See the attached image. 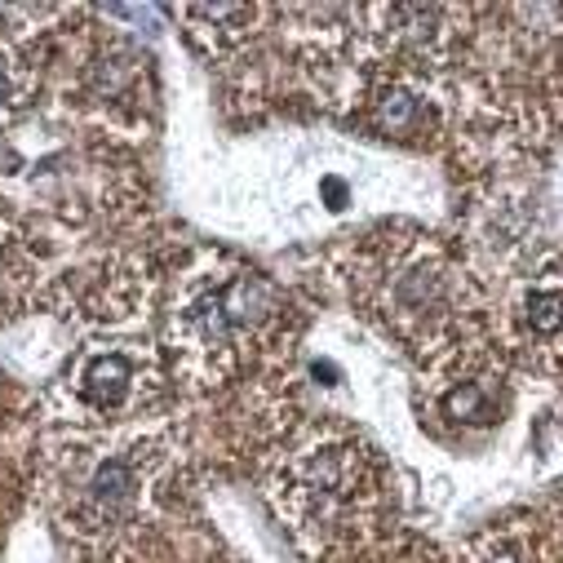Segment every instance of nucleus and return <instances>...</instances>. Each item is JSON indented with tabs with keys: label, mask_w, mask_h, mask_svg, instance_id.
Returning a JSON list of instances; mask_svg holds the SVG:
<instances>
[{
	"label": "nucleus",
	"mask_w": 563,
	"mask_h": 563,
	"mask_svg": "<svg viewBox=\"0 0 563 563\" xmlns=\"http://www.w3.org/2000/svg\"><path fill=\"white\" fill-rule=\"evenodd\" d=\"M373 497L377 488H373L368 453L351 435H338V431L307 435L275 479L279 510L316 545L351 532L355 519H364V510L373 506Z\"/></svg>",
	"instance_id": "1"
},
{
	"label": "nucleus",
	"mask_w": 563,
	"mask_h": 563,
	"mask_svg": "<svg viewBox=\"0 0 563 563\" xmlns=\"http://www.w3.org/2000/svg\"><path fill=\"white\" fill-rule=\"evenodd\" d=\"M279 320V298L253 271L191 275L169 316V338L187 355V364L205 373H222L244 355Z\"/></svg>",
	"instance_id": "2"
},
{
	"label": "nucleus",
	"mask_w": 563,
	"mask_h": 563,
	"mask_svg": "<svg viewBox=\"0 0 563 563\" xmlns=\"http://www.w3.org/2000/svg\"><path fill=\"white\" fill-rule=\"evenodd\" d=\"M36 98V71L19 58L14 45L0 41V129L14 124Z\"/></svg>",
	"instance_id": "6"
},
{
	"label": "nucleus",
	"mask_w": 563,
	"mask_h": 563,
	"mask_svg": "<svg viewBox=\"0 0 563 563\" xmlns=\"http://www.w3.org/2000/svg\"><path fill=\"white\" fill-rule=\"evenodd\" d=\"M133 497H137V471H133V462L129 457H107L85 479L71 515H76V523L102 528V523H115L133 506Z\"/></svg>",
	"instance_id": "5"
},
{
	"label": "nucleus",
	"mask_w": 563,
	"mask_h": 563,
	"mask_svg": "<svg viewBox=\"0 0 563 563\" xmlns=\"http://www.w3.org/2000/svg\"><path fill=\"white\" fill-rule=\"evenodd\" d=\"M386 316L395 320V329H417V324H435L449 311V271L444 262L427 249V253H412L395 266V289H386Z\"/></svg>",
	"instance_id": "4"
},
{
	"label": "nucleus",
	"mask_w": 563,
	"mask_h": 563,
	"mask_svg": "<svg viewBox=\"0 0 563 563\" xmlns=\"http://www.w3.org/2000/svg\"><path fill=\"white\" fill-rule=\"evenodd\" d=\"M523 320H528V329L541 333V338L559 333V329H563V294H559V289H537V294L528 298Z\"/></svg>",
	"instance_id": "7"
},
{
	"label": "nucleus",
	"mask_w": 563,
	"mask_h": 563,
	"mask_svg": "<svg viewBox=\"0 0 563 563\" xmlns=\"http://www.w3.org/2000/svg\"><path fill=\"white\" fill-rule=\"evenodd\" d=\"M137 382L143 373L124 346H89L67 373V395L89 417H115L137 399Z\"/></svg>",
	"instance_id": "3"
}]
</instances>
